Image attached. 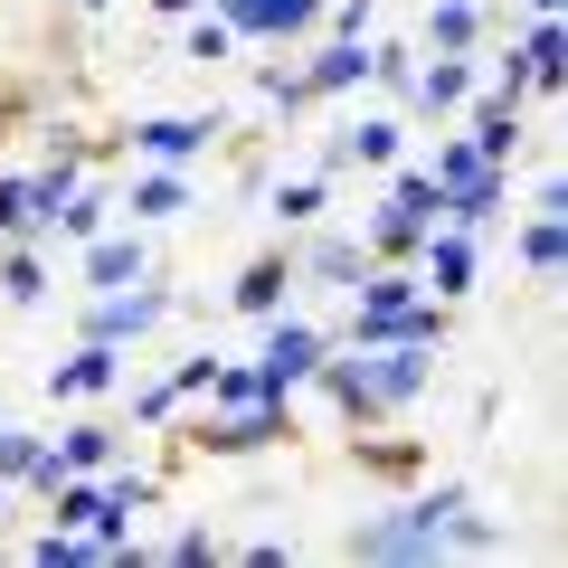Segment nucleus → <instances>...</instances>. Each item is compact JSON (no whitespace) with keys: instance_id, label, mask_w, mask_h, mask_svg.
I'll use <instances>...</instances> for the list:
<instances>
[{"instance_id":"obj_1","label":"nucleus","mask_w":568,"mask_h":568,"mask_svg":"<svg viewBox=\"0 0 568 568\" xmlns=\"http://www.w3.org/2000/svg\"><path fill=\"white\" fill-rule=\"evenodd\" d=\"M426 379H436V361L417 342H332L313 361V388L342 426H398L426 398Z\"/></svg>"},{"instance_id":"obj_2","label":"nucleus","mask_w":568,"mask_h":568,"mask_svg":"<svg viewBox=\"0 0 568 568\" xmlns=\"http://www.w3.org/2000/svg\"><path fill=\"white\" fill-rule=\"evenodd\" d=\"M455 503H474V493H407V503H388L379 521H351L342 530V559H436L446 549V521H455Z\"/></svg>"},{"instance_id":"obj_3","label":"nucleus","mask_w":568,"mask_h":568,"mask_svg":"<svg viewBox=\"0 0 568 568\" xmlns=\"http://www.w3.org/2000/svg\"><path fill=\"white\" fill-rule=\"evenodd\" d=\"M294 436H304V426H294V407L284 398H246V407H209V417H190L181 426V446L190 455H265V446H294Z\"/></svg>"},{"instance_id":"obj_4","label":"nucleus","mask_w":568,"mask_h":568,"mask_svg":"<svg viewBox=\"0 0 568 568\" xmlns=\"http://www.w3.org/2000/svg\"><path fill=\"white\" fill-rule=\"evenodd\" d=\"M436 219H446V190H436V171H398L388 209L361 227L369 265H417V246H426V227H436Z\"/></svg>"},{"instance_id":"obj_5","label":"nucleus","mask_w":568,"mask_h":568,"mask_svg":"<svg viewBox=\"0 0 568 568\" xmlns=\"http://www.w3.org/2000/svg\"><path fill=\"white\" fill-rule=\"evenodd\" d=\"M162 313H171V294H162V284H114V294H95V313H85V342H142V332H152V323H162Z\"/></svg>"},{"instance_id":"obj_6","label":"nucleus","mask_w":568,"mask_h":568,"mask_svg":"<svg viewBox=\"0 0 568 568\" xmlns=\"http://www.w3.org/2000/svg\"><path fill=\"white\" fill-rule=\"evenodd\" d=\"M351 474L379 484V493H407L426 474V446L417 436H388V426H361V436H351Z\"/></svg>"},{"instance_id":"obj_7","label":"nucleus","mask_w":568,"mask_h":568,"mask_svg":"<svg viewBox=\"0 0 568 568\" xmlns=\"http://www.w3.org/2000/svg\"><path fill=\"white\" fill-rule=\"evenodd\" d=\"M417 275H426V294L436 304H455V294H474V227H426V246H417Z\"/></svg>"},{"instance_id":"obj_8","label":"nucleus","mask_w":568,"mask_h":568,"mask_svg":"<svg viewBox=\"0 0 568 568\" xmlns=\"http://www.w3.org/2000/svg\"><path fill=\"white\" fill-rule=\"evenodd\" d=\"M284 294H294V246H284V237H275V246H256V256H246V275L227 284V304L256 313V323H275Z\"/></svg>"},{"instance_id":"obj_9","label":"nucleus","mask_w":568,"mask_h":568,"mask_svg":"<svg viewBox=\"0 0 568 568\" xmlns=\"http://www.w3.org/2000/svg\"><path fill=\"white\" fill-rule=\"evenodd\" d=\"M474 85H484V67H474V58H436V48H426V67L407 77V104H417V114H465Z\"/></svg>"},{"instance_id":"obj_10","label":"nucleus","mask_w":568,"mask_h":568,"mask_svg":"<svg viewBox=\"0 0 568 568\" xmlns=\"http://www.w3.org/2000/svg\"><path fill=\"white\" fill-rule=\"evenodd\" d=\"M323 351H332V332H323V323H275V342H265L256 379H265V388L284 398L294 379H313V361H323Z\"/></svg>"},{"instance_id":"obj_11","label":"nucleus","mask_w":568,"mask_h":568,"mask_svg":"<svg viewBox=\"0 0 568 568\" xmlns=\"http://www.w3.org/2000/svg\"><path fill=\"white\" fill-rule=\"evenodd\" d=\"M219 10L237 39H304V29H323V0H219Z\"/></svg>"},{"instance_id":"obj_12","label":"nucleus","mask_w":568,"mask_h":568,"mask_svg":"<svg viewBox=\"0 0 568 568\" xmlns=\"http://www.w3.org/2000/svg\"><path fill=\"white\" fill-rule=\"evenodd\" d=\"M361 275H369V246L361 237H332V227H323V237L294 246V284H342V294H351Z\"/></svg>"},{"instance_id":"obj_13","label":"nucleus","mask_w":568,"mask_h":568,"mask_svg":"<svg viewBox=\"0 0 568 568\" xmlns=\"http://www.w3.org/2000/svg\"><path fill=\"white\" fill-rule=\"evenodd\" d=\"M503 200H511V162L465 171V181H446V227H493V219H503Z\"/></svg>"},{"instance_id":"obj_14","label":"nucleus","mask_w":568,"mask_h":568,"mask_svg":"<svg viewBox=\"0 0 568 568\" xmlns=\"http://www.w3.org/2000/svg\"><path fill=\"white\" fill-rule=\"evenodd\" d=\"M219 142V123L209 114H162V123H133V152L142 162H190V152H209Z\"/></svg>"},{"instance_id":"obj_15","label":"nucleus","mask_w":568,"mask_h":568,"mask_svg":"<svg viewBox=\"0 0 568 568\" xmlns=\"http://www.w3.org/2000/svg\"><path fill=\"white\" fill-rule=\"evenodd\" d=\"M484 0H426V48H436V58H474V48H484Z\"/></svg>"},{"instance_id":"obj_16","label":"nucleus","mask_w":568,"mask_h":568,"mask_svg":"<svg viewBox=\"0 0 568 568\" xmlns=\"http://www.w3.org/2000/svg\"><path fill=\"white\" fill-rule=\"evenodd\" d=\"M142 265H152V256H142V227H123V237H104V227H95V237H85V284H95V294L142 284Z\"/></svg>"},{"instance_id":"obj_17","label":"nucleus","mask_w":568,"mask_h":568,"mask_svg":"<svg viewBox=\"0 0 568 568\" xmlns=\"http://www.w3.org/2000/svg\"><path fill=\"white\" fill-rule=\"evenodd\" d=\"M361 77H369V39H332V48H313V58H304L313 104H323V95H351Z\"/></svg>"},{"instance_id":"obj_18","label":"nucleus","mask_w":568,"mask_h":568,"mask_svg":"<svg viewBox=\"0 0 568 568\" xmlns=\"http://www.w3.org/2000/svg\"><path fill=\"white\" fill-rule=\"evenodd\" d=\"M474 152H484V162H511V152H521V104H503V95H484V85H474Z\"/></svg>"},{"instance_id":"obj_19","label":"nucleus","mask_w":568,"mask_h":568,"mask_svg":"<svg viewBox=\"0 0 568 568\" xmlns=\"http://www.w3.org/2000/svg\"><path fill=\"white\" fill-rule=\"evenodd\" d=\"M123 209H133V227H152V219H181V209H190V181H181V162H152V171L133 181V200H123Z\"/></svg>"},{"instance_id":"obj_20","label":"nucleus","mask_w":568,"mask_h":568,"mask_svg":"<svg viewBox=\"0 0 568 568\" xmlns=\"http://www.w3.org/2000/svg\"><path fill=\"white\" fill-rule=\"evenodd\" d=\"M114 379H123V351H114V342H85V351H77V361H67L48 388H58V398H104Z\"/></svg>"},{"instance_id":"obj_21","label":"nucleus","mask_w":568,"mask_h":568,"mask_svg":"<svg viewBox=\"0 0 568 568\" xmlns=\"http://www.w3.org/2000/svg\"><path fill=\"white\" fill-rule=\"evenodd\" d=\"M114 446H123V436H114L104 417H77V426H67V436H58L48 455H58L67 474H104V465H114Z\"/></svg>"},{"instance_id":"obj_22","label":"nucleus","mask_w":568,"mask_h":568,"mask_svg":"<svg viewBox=\"0 0 568 568\" xmlns=\"http://www.w3.org/2000/svg\"><path fill=\"white\" fill-rule=\"evenodd\" d=\"M511 58L530 67V85H559V77H568V48H559V20H530V29H521V48H511Z\"/></svg>"},{"instance_id":"obj_23","label":"nucleus","mask_w":568,"mask_h":568,"mask_svg":"<svg viewBox=\"0 0 568 568\" xmlns=\"http://www.w3.org/2000/svg\"><path fill=\"white\" fill-rule=\"evenodd\" d=\"M0 237H48V219H39V190H29L20 171H0Z\"/></svg>"},{"instance_id":"obj_24","label":"nucleus","mask_w":568,"mask_h":568,"mask_svg":"<svg viewBox=\"0 0 568 568\" xmlns=\"http://www.w3.org/2000/svg\"><path fill=\"white\" fill-rule=\"evenodd\" d=\"M559 256H568V237H559V209H540V219L521 227V265H530V275H559Z\"/></svg>"},{"instance_id":"obj_25","label":"nucleus","mask_w":568,"mask_h":568,"mask_svg":"<svg viewBox=\"0 0 568 568\" xmlns=\"http://www.w3.org/2000/svg\"><path fill=\"white\" fill-rule=\"evenodd\" d=\"M29 559H39V568H85V559H104V549L77 540V530H39V540H29Z\"/></svg>"},{"instance_id":"obj_26","label":"nucleus","mask_w":568,"mask_h":568,"mask_svg":"<svg viewBox=\"0 0 568 568\" xmlns=\"http://www.w3.org/2000/svg\"><path fill=\"white\" fill-rule=\"evenodd\" d=\"M39 436H20V426H0V493H10V484H29V474H39Z\"/></svg>"},{"instance_id":"obj_27","label":"nucleus","mask_w":568,"mask_h":568,"mask_svg":"<svg viewBox=\"0 0 568 568\" xmlns=\"http://www.w3.org/2000/svg\"><path fill=\"white\" fill-rule=\"evenodd\" d=\"M29 114H39V85H29V77H10V67H0V152H10V133H20Z\"/></svg>"},{"instance_id":"obj_28","label":"nucleus","mask_w":568,"mask_h":568,"mask_svg":"<svg viewBox=\"0 0 568 568\" xmlns=\"http://www.w3.org/2000/svg\"><path fill=\"white\" fill-rule=\"evenodd\" d=\"M104 503H114L123 521H133V511H152V503H162V484H152V474H114V484H104Z\"/></svg>"},{"instance_id":"obj_29","label":"nucleus","mask_w":568,"mask_h":568,"mask_svg":"<svg viewBox=\"0 0 568 568\" xmlns=\"http://www.w3.org/2000/svg\"><path fill=\"white\" fill-rule=\"evenodd\" d=\"M369 77H379L388 95H407V77H417V48H369Z\"/></svg>"},{"instance_id":"obj_30","label":"nucleus","mask_w":568,"mask_h":568,"mask_svg":"<svg viewBox=\"0 0 568 568\" xmlns=\"http://www.w3.org/2000/svg\"><path fill=\"white\" fill-rule=\"evenodd\" d=\"M275 209H284V227H313V219H323V181H294V190H275Z\"/></svg>"},{"instance_id":"obj_31","label":"nucleus","mask_w":568,"mask_h":568,"mask_svg":"<svg viewBox=\"0 0 568 568\" xmlns=\"http://www.w3.org/2000/svg\"><path fill=\"white\" fill-rule=\"evenodd\" d=\"M465 171H484V152H474V142H436V190L465 181Z\"/></svg>"},{"instance_id":"obj_32","label":"nucleus","mask_w":568,"mask_h":568,"mask_svg":"<svg viewBox=\"0 0 568 568\" xmlns=\"http://www.w3.org/2000/svg\"><path fill=\"white\" fill-rule=\"evenodd\" d=\"M227 48H237V29H227V20H200V29H190V58H227Z\"/></svg>"},{"instance_id":"obj_33","label":"nucleus","mask_w":568,"mask_h":568,"mask_svg":"<svg viewBox=\"0 0 568 568\" xmlns=\"http://www.w3.org/2000/svg\"><path fill=\"white\" fill-rule=\"evenodd\" d=\"M162 559H171V568H209V559H219V540H209V530H181Z\"/></svg>"},{"instance_id":"obj_34","label":"nucleus","mask_w":568,"mask_h":568,"mask_svg":"<svg viewBox=\"0 0 568 568\" xmlns=\"http://www.w3.org/2000/svg\"><path fill=\"white\" fill-rule=\"evenodd\" d=\"M332 39H369V0H342L332 10Z\"/></svg>"},{"instance_id":"obj_35","label":"nucleus","mask_w":568,"mask_h":568,"mask_svg":"<svg viewBox=\"0 0 568 568\" xmlns=\"http://www.w3.org/2000/svg\"><path fill=\"white\" fill-rule=\"evenodd\" d=\"M152 10H162V20H190V10H200V0H152Z\"/></svg>"},{"instance_id":"obj_36","label":"nucleus","mask_w":568,"mask_h":568,"mask_svg":"<svg viewBox=\"0 0 568 568\" xmlns=\"http://www.w3.org/2000/svg\"><path fill=\"white\" fill-rule=\"evenodd\" d=\"M530 20H559V0H530Z\"/></svg>"}]
</instances>
